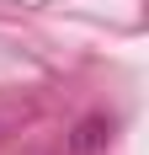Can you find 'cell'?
<instances>
[{"label":"cell","mask_w":149,"mask_h":155,"mask_svg":"<svg viewBox=\"0 0 149 155\" xmlns=\"http://www.w3.org/2000/svg\"><path fill=\"white\" fill-rule=\"evenodd\" d=\"M106 134H112V123H106V118H85V123L69 134V155H96V150L106 144Z\"/></svg>","instance_id":"cell-1"}]
</instances>
